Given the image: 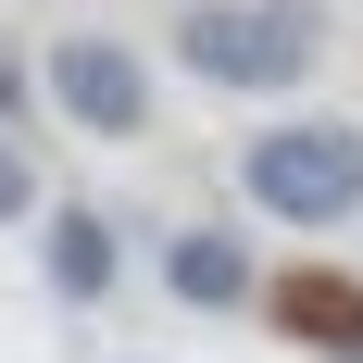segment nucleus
<instances>
[{"instance_id":"1","label":"nucleus","mask_w":363,"mask_h":363,"mask_svg":"<svg viewBox=\"0 0 363 363\" xmlns=\"http://www.w3.org/2000/svg\"><path fill=\"white\" fill-rule=\"evenodd\" d=\"M313 0H201L176 13V63L213 75V88H301L313 75Z\"/></svg>"},{"instance_id":"2","label":"nucleus","mask_w":363,"mask_h":363,"mask_svg":"<svg viewBox=\"0 0 363 363\" xmlns=\"http://www.w3.org/2000/svg\"><path fill=\"white\" fill-rule=\"evenodd\" d=\"M238 188L276 225H351L363 213V125H263L238 150Z\"/></svg>"},{"instance_id":"3","label":"nucleus","mask_w":363,"mask_h":363,"mask_svg":"<svg viewBox=\"0 0 363 363\" xmlns=\"http://www.w3.org/2000/svg\"><path fill=\"white\" fill-rule=\"evenodd\" d=\"M50 101L88 125V138H138L150 125V75L125 38H50Z\"/></svg>"},{"instance_id":"4","label":"nucleus","mask_w":363,"mask_h":363,"mask_svg":"<svg viewBox=\"0 0 363 363\" xmlns=\"http://www.w3.org/2000/svg\"><path fill=\"white\" fill-rule=\"evenodd\" d=\"M251 301H276V326H289L301 351L363 363V276H326V263H301V276H276V289H251Z\"/></svg>"},{"instance_id":"5","label":"nucleus","mask_w":363,"mask_h":363,"mask_svg":"<svg viewBox=\"0 0 363 363\" xmlns=\"http://www.w3.org/2000/svg\"><path fill=\"white\" fill-rule=\"evenodd\" d=\"M163 289H176L188 313H238V301L263 289V276H251V238H225V225H176V238H163Z\"/></svg>"},{"instance_id":"6","label":"nucleus","mask_w":363,"mask_h":363,"mask_svg":"<svg viewBox=\"0 0 363 363\" xmlns=\"http://www.w3.org/2000/svg\"><path fill=\"white\" fill-rule=\"evenodd\" d=\"M50 289H63V301H101V289H113V225L88 213V201L50 213Z\"/></svg>"},{"instance_id":"7","label":"nucleus","mask_w":363,"mask_h":363,"mask_svg":"<svg viewBox=\"0 0 363 363\" xmlns=\"http://www.w3.org/2000/svg\"><path fill=\"white\" fill-rule=\"evenodd\" d=\"M13 213H38V163H26V138L0 125V225H13Z\"/></svg>"},{"instance_id":"8","label":"nucleus","mask_w":363,"mask_h":363,"mask_svg":"<svg viewBox=\"0 0 363 363\" xmlns=\"http://www.w3.org/2000/svg\"><path fill=\"white\" fill-rule=\"evenodd\" d=\"M13 101H26V50L0 38V125H13Z\"/></svg>"}]
</instances>
